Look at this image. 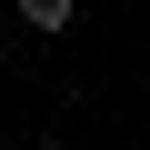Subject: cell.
Segmentation results:
<instances>
[{
	"label": "cell",
	"mask_w": 150,
	"mask_h": 150,
	"mask_svg": "<svg viewBox=\"0 0 150 150\" xmlns=\"http://www.w3.org/2000/svg\"><path fill=\"white\" fill-rule=\"evenodd\" d=\"M20 20H30V30H70V20H80V0H20Z\"/></svg>",
	"instance_id": "1"
},
{
	"label": "cell",
	"mask_w": 150,
	"mask_h": 150,
	"mask_svg": "<svg viewBox=\"0 0 150 150\" xmlns=\"http://www.w3.org/2000/svg\"><path fill=\"white\" fill-rule=\"evenodd\" d=\"M0 50H10V40H0Z\"/></svg>",
	"instance_id": "2"
}]
</instances>
